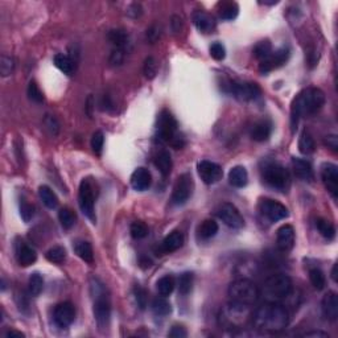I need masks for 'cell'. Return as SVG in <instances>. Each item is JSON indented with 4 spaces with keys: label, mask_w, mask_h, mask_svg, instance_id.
I'll return each instance as SVG.
<instances>
[{
    "label": "cell",
    "mask_w": 338,
    "mask_h": 338,
    "mask_svg": "<svg viewBox=\"0 0 338 338\" xmlns=\"http://www.w3.org/2000/svg\"><path fill=\"white\" fill-rule=\"evenodd\" d=\"M325 104V94L321 89L308 88L299 93L292 102L291 124L292 130L296 129L299 119L305 116L314 115Z\"/></svg>",
    "instance_id": "cell-2"
},
{
    "label": "cell",
    "mask_w": 338,
    "mask_h": 338,
    "mask_svg": "<svg viewBox=\"0 0 338 338\" xmlns=\"http://www.w3.org/2000/svg\"><path fill=\"white\" fill-rule=\"evenodd\" d=\"M7 337H19V338H23V337H25L24 334H23L22 332H16V330H10V332L7 333Z\"/></svg>",
    "instance_id": "cell-58"
},
{
    "label": "cell",
    "mask_w": 338,
    "mask_h": 338,
    "mask_svg": "<svg viewBox=\"0 0 338 338\" xmlns=\"http://www.w3.org/2000/svg\"><path fill=\"white\" fill-rule=\"evenodd\" d=\"M91 293L94 298L93 312H94V317L97 320L98 326L102 329L107 328L110 324V317H111V305H110V300L107 298L104 285L97 279L91 280Z\"/></svg>",
    "instance_id": "cell-5"
},
{
    "label": "cell",
    "mask_w": 338,
    "mask_h": 338,
    "mask_svg": "<svg viewBox=\"0 0 338 338\" xmlns=\"http://www.w3.org/2000/svg\"><path fill=\"white\" fill-rule=\"evenodd\" d=\"M276 244L283 252H288L294 246V229L291 225H283L276 234Z\"/></svg>",
    "instance_id": "cell-18"
},
{
    "label": "cell",
    "mask_w": 338,
    "mask_h": 338,
    "mask_svg": "<svg viewBox=\"0 0 338 338\" xmlns=\"http://www.w3.org/2000/svg\"><path fill=\"white\" fill-rule=\"evenodd\" d=\"M152 310L156 316H168L172 312L171 303L165 298H156L152 303Z\"/></svg>",
    "instance_id": "cell-36"
},
{
    "label": "cell",
    "mask_w": 338,
    "mask_h": 338,
    "mask_svg": "<svg viewBox=\"0 0 338 338\" xmlns=\"http://www.w3.org/2000/svg\"><path fill=\"white\" fill-rule=\"evenodd\" d=\"M230 89H231L234 97L238 98L239 100H243V102L257 99L260 95V88L252 82H241V83L233 82L230 84Z\"/></svg>",
    "instance_id": "cell-15"
},
{
    "label": "cell",
    "mask_w": 338,
    "mask_h": 338,
    "mask_svg": "<svg viewBox=\"0 0 338 338\" xmlns=\"http://www.w3.org/2000/svg\"><path fill=\"white\" fill-rule=\"evenodd\" d=\"M160 35H161V32H160L159 27H157V25H152L147 31V40L150 41L151 44H155L160 38Z\"/></svg>",
    "instance_id": "cell-54"
},
{
    "label": "cell",
    "mask_w": 338,
    "mask_h": 338,
    "mask_svg": "<svg viewBox=\"0 0 338 338\" xmlns=\"http://www.w3.org/2000/svg\"><path fill=\"white\" fill-rule=\"evenodd\" d=\"M28 97L29 99L36 102V103H43V102H44V95H43V93H41V90L38 89L37 83H36L35 81L29 82Z\"/></svg>",
    "instance_id": "cell-46"
},
{
    "label": "cell",
    "mask_w": 338,
    "mask_h": 338,
    "mask_svg": "<svg viewBox=\"0 0 338 338\" xmlns=\"http://www.w3.org/2000/svg\"><path fill=\"white\" fill-rule=\"evenodd\" d=\"M293 285L292 280L288 275L284 273H276V275L269 276L263 284V298L269 303H279L283 299L288 298L292 293Z\"/></svg>",
    "instance_id": "cell-4"
},
{
    "label": "cell",
    "mask_w": 338,
    "mask_h": 338,
    "mask_svg": "<svg viewBox=\"0 0 338 338\" xmlns=\"http://www.w3.org/2000/svg\"><path fill=\"white\" fill-rule=\"evenodd\" d=\"M45 125H47V129L49 130L52 135H57L58 131H60V124H58V122H57L54 116L48 115L47 118H45Z\"/></svg>",
    "instance_id": "cell-53"
},
{
    "label": "cell",
    "mask_w": 338,
    "mask_h": 338,
    "mask_svg": "<svg viewBox=\"0 0 338 338\" xmlns=\"http://www.w3.org/2000/svg\"><path fill=\"white\" fill-rule=\"evenodd\" d=\"M193 23L196 28L202 33H210L216 28V20L210 13L204 12V11H196L193 13Z\"/></svg>",
    "instance_id": "cell-21"
},
{
    "label": "cell",
    "mask_w": 338,
    "mask_h": 338,
    "mask_svg": "<svg viewBox=\"0 0 338 338\" xmlns=\"http://www.w3.org/2000/svg\"><path fill=\"white\" fill-rule=\"evenodd\" d=\"M218 223L214 219H206L198 226V235L202 239H210L218 233Z\"/></svg>",
    "instance_id": "cell-31"
},
{
    "label": "cell",
    "mask_w": 338,
    "mask_h": 338,
    "mask_svg": "<svg viewBox=\"0 0 338 338\" xmlns=\"http://www.w3.org/2000/svg\"><path fill=\"white\" fill-rule=\"evenodd\" d=\"M325 145L328 148H330L333 152H337V150H338L337 135H328V136L325 138Z\"/></svg>",
    "instance_id": "cell-56"
},
{
    "label": "cell",
    "mask_w": 338,
    "mask_h": 338,
    "mask_svg": "<svg viewBox=\"0 0 338 338\" xmlns=\"http://www.w3.org/2000/svg\"><path fill=\"white\" fill-rule=\"evenodd\" d=\"M309 280L317 291L325 288V275L321 269L312 268L309 271Z\"/></svg>",
    "instance_id": "cell-42"
},
{
    "label": "cell",
    "mask_w": 338,
    "mask_h": 338,
    "mask_svg": "<svg viewBox=\"0 0 338 338\" xmlns=\"http://www.w3.org/2000/svg\"><path fill=\"white\" fill-rule=\"evenodd\" d=\"M135 298H136V303H138L139 308L145 309V307H147V292H145V289L136 285L135 287Z\"/></svg>",
    "instance_id": "cell-51"
},
{
    "label": "cell",
    "mask_w": 338,
    "mask_h": 338,
    "mask_svg": "<svg viewBox=\"0 0 338 338\" xmlns=\"http://www.w3.org/2000/svg\"><path fill=\"white\" fill-rule=\"evenodd\" d=\"M182 244H184V235L180 231H172L169 235H166L161 243V250L166 253L175 252L182 247Z\"/></svg>",
    "instance_id": "cell-25"
},
{
    "label": "cell",
    "mask_w": 338,
    "mask_h": 338,
    "mask_svg": "<svg viewBox=\"0 0 338 338\" xmlns=\"http://www.w3.org/2000/svg\"><path fill=\"white\" fill-rule=\"evenodd\" d=\"M13 68H15L13 58L8 56H2V58H0V73H2V75L3 77L11 75V73L13 72Z\"/></svg>",
    "instance_id": "cell-48"
},
{
    "label": "cell",
    "mask_w": 338,
    "mask_h": 338,
    "mask_svg": "<svg viewBox=\"0 0 338 338\" xmlns=\"http://www.w3.org/2000/svg\"><path fill=\"white\" fill-rule=\"evenodd\" d=\"M54 65L58 68V69L61 70L62 73H65V74L70 75L73 74V72H74V62H73V60L70 58V57L65 56V54H56L54 56Z\"/></svg>",
    "instance_id": "cell-32"
},
{
    "label": "cell",
    "mask_w": 338,
    "mask_h": 338,
    "mask_svg": "<svg viewBox=\"0 0 338 338\" xmlns=\"http://www.w3.org/2000/svg\"><path fill=\"white\" fill-rule=\"evenodd\" d=\"M47 259L49 260L50 263L54 264H61L64 263V260L66 259V250L61 246H56V247L50 248L47 252Z\"/></svg>",
    "instance_id": "cell-40"
},
{
    "label": "cell",
    "mask_w": 338,
    "mask_h": 338,
    "mask_svg": "<svg viewBox=\"0 0 338 338\" xmlns=\"http://www.w3.org/2000/svg\"><path fill=\"white\" fill-rule=\"evenodd\" d=\"M123 60H124V50L114 48L111 56H110V64L113 66H119L123 62Z\"/></svg>",
    "instance_id": "cell-52"
},
{
    "label": "cell",
    "mask_w": 338,
    "mask_h": 338,
    "mask_svg": "<svg viewBox=\"0 0 338 338\" xmlns=\"http://www.w3.org/2000/svg\"><path fill=\"white\" fill-rule=\"evenodd\" d=\"M53 317L54 323L57 324V326H60V328H69L75 319L74 305H73L72 303H69V301L58 304V305L54 308Z\"/></svg>",
    "instance_id": "cell-16"
},
{
    "label": "cell",
    "mask_w": 338,
    "mask_h": 338,
    "mask_svg": "<svg viewBox=\"0 0 338 338\" xmlns=\"http://www.w3.org/2000/svg\"><path fill=\"white\" fill-rule=\"evenodd\" d=\"M321 179L325 188L333 198L338 196V168L332 163H325L321 166Z\"/></svg>",
    "instance_id": "cell-17"
},
{
    "label": "cell",
    "mask_w": 338,
    "mask_h": 338,
    "mask_svg": "<svg viewBox=\"0 0 338 338\" xmlns=\"http://www.w3.org/2000/svg\"><path fill=\"white\" fill-rule=\"evenodd\" d=\"M272 45H271V43H269L268 40L260 41V43H258V44L255 45V48H253V56L257 57L259 61L266 60L267 57L272 53Z\"/></svg>",
    "instance_id": "cell-37"
},
{
    "label": "cell",
    "mask_w": 338,
    "mask_h": 338,
    "mask_svg": "<svg viewBox=\"0 0 338 338\" xmlns=\"http://www.w3.org/2000/svg\"><path fill=\"white\" fill-rule=\"evenodd\" d=\"M38 196L48 209H56L58 206V198H57L56 193L47 185H43L38 188Z\"/></svg>",
    "instance_id": "cell-30"
},
{
    "label": "cell",
    "mask_w": 338,
    "mask_h": 338,
    "mask_svg": "<svg viewBox=\"0 0 338 338\" xmlns=\"http://www.w3.org/2000/svg\"><path fill=\"white\" fill-rule=\"evenodd\" d=\"M289 58V49L288 48H282V49L276 50V52H272V53L269 54L267 57L266 60L260 61L259 65V70L260 73H266L272 72V70L278 69L280 66L284 65Z\"/></svg>",
    "instance_id": "cell-14"
},
{
    "label": "cell",
    "mask_w": 338,
    "mask_h": 338,
    "mask_svg": "<svg viewBox=\"0 0 338 338\" xmlns=\"http://www.w3.org/2000/svg\"><path fill=\"white\" fill-rule=\"evenodd\" d=\"M197 171L201 180L207 185L216 184L222 179L223 176L222 166L218 165L217 163H213V161H209V160L200 161L197 165Z\"/></svg>",
    "instance_id": "cell-13"
},
{
    "label": "cell",
    "mask_w": 338,
    "mask_h": 338,
    "mask_svg": "<svg viewBox=\"0 0 338 338\" xmlns=\"http://www.w3.org/2000/svg\"><path fill=\"white\" fill-rule=\"evenodd\" d=\"M78 204L81 207L82 213L90 219L91 222H97V217H95L94 210V191L91 186V182L88 179H84L81 181L78 192Z\"/></svg>",
    "instance_id": "cell-9"
},
{
    "label": "cell",
    "mask_w": 338,
    "mask_h": 338,
    "mask_svg": "<svg viewBox=\"0 0 338 338\" xmlns=\"http://www.w3.org/2000/svg\"><path fill=\"white\" fill-rule=\"evenodd\" d=\"M151 182H152V177H151V173L147 168L140 166V168L135 169L134 173L131 175V186L135 191H147L151 186Z\"/></svg>",
    "instance_id": "cell-20"
},
{
    "label": "cell",
    "mask_w": 338,
    "mask_h": 338,
    "mask_svg": "<svg viewBox=\"0 0 338 338\" xmlns=\"http://www.w3.org/2000/svg\"><path fill=\"white\" fill-rule=\"evenodd\" d=\"M314 140L308 131H304L299 139V151L303 155H310L314 152Z\"/></svg>",
    "instance_id": "cell-33"
},
{
    "label": "cell",
    "mask_w": 338,
    "mask_h": 338,
    "mask_svg": "<svg viewBox=\"0 0 338 338\" xmlns=\"http://www.w3.org/2000/svg\"><path fill=\"white\" fill-rule=\"evenodd\" d=\"M194 189L193 179L189 173H184L177 179L175 186H173L172 192V204L176 206H182L189 201V198L192 197Z\"/></svg>",
    "instance_id": "cell-8"
},
{
    "label": "cell",
    "mask_w": 338,
    "mask_h": 338,
    "mask_svg": "<svg viewBox=\"0 0 338 338\" xmlns=\"http://www.w3.org/2000/svg\"><path fill=\"white\" fill-rule=\"evenodd\" d=\"M210 56L213 57L216 61L225 60L226 57V49L221 43H214L210 47Z\"/></svg>",
    "instance_id": "cell-49"
},
{
    "label": "cell",
    "mask_w": 338,
    "mask_h": 338,
    "mask_svg": "<svg viewBox=\"0 0 338 338\" xmlns=\"http://www.w3.org/2000/svg\"><path fill=\"white\" fill-rule=\"evenodd\" d=\"M323 314L329 321H335L338 319V298L334 292H328L321 301Z\"/></svg>",
    "instance_id": "cell-19"
},
{
    "label": "cell",
    "mask_w": 338,
    "mask_h": 338,
    "mask_svg": "<svg viewBox=\"0 0 338 338\" xmlns=\"http://www.w3.org/2000/svg\"><path fill=\"white\" fill-rule=\"evenodd\" d=\"M316 227L320 231V234L323 235L324 238L328 239V241H332L335 237V229L333 226L332 222H329L326 219L319 218L316 221Z\"/></svg>",
    "instance_id": "cell-35"
},
{
    "label": "cell",
    "mask_w": 338,
    "mask_h": 338,
    "mask_svg": "<svg viewBox=\"0 0 338 338\" xmlns=\"http://www.w3.org/2000/svg\"><path fill=\"white\" fill-rule=\"evenodd\" d=\"M20 216H22L24 222H29L33 218V216H35V207L32 206L31 204H28V202H23L20 205Z\"/></svg>",
    "instance_id": "cell-50"
},
{
    "label": "cell",
    "mask_w": 338,
    "mask_h": 338,
    "mask_svg": "<svg viewBox=\"0 0 338 338\" xmlns=\"http://www.w3.org/2000/svg\"><path fill=\"white\" fill-rule=\"evenodd\" d=\"M332 279L334 280L335 283H337V264H334L333 266V269H332Z\"/></svg>",
    "instance_id": "cell-59"
},
{
    "label": "cell",
    "mask_w": 338,
    "mask_h": 338,
    "mask_svg": "<svg viewBox=\"0 0 338 338\" xmlns=\"http://www.w3.org/2000/svg\"><path fill=\"white\" fill-rule=\"evenodd\" d=\"M74 251L75 253L83 260V262H86V263L91 264L94 262V251H93V247H91V244L89 243V242L86 241L75 242Z\"/></svg>",
    "instance_id": "cell-29"
},
{
    "label": "cell",
    "mask_w": 338,
    "mask_h": 338,
    "mask_svg": "<svg viewBox=\"0 0 338 338\" xmlns=\"http://www.w3.org/2000/svg\"><path fill=\"white\" fill-rule=\"evenodd\" d=\"M144 74L148 79H154L157 74V62L154 57H148L144 61Z\"/></svg>",
    "instance_id": "cell-47"
},
{
    "label": "cell",
    "mask_w": 338,
    "mask_h": 338,
    "mask_svg": "<svg viewBox=\"0 0 338 338\" xmlns=\"http://www.w3.org/2000/svg\"><path fill=\"white\" fill-rule=\"evenodd\" d=\"M130 231H131L132 238L143 239L148 235V227L144 222H141V221H135V222L131 225V227H130Z\"/></svg>",
    "instance_id": "cell-44"
},
{
    "label": "cell",
    "mask_w": 338,
    "mask_h": 338,
    "mask_svg": "<svg viewBox=\"0 0 338 338\" xmlns=\"http://www.w3.org/2000/svg\"><path fill=\"white\" fill-rule=\"evenodd\" d=\"M229 181L235 188H243L248 182V173L244 166L237 165L230 171Z\"/></svg>",
    "instance_id": "cell-26"
},
{
    "label": "cell",
    "mask_w": 338,
    "mask_h": 338,
    "mask_svg": "<svg viewBox=\"0 0 338 338\" xmlns=\"http://www.w3.org/2000/svg\"><path fill=\"white\" fill-rule=\"evenodd\" d=\"M259 210L260 213L266 218H268L271 222H278V221L285 219L289 216L288 209L284 205L275 200H271V198H264L260 201Z\"/></svg>",
    "instance_id": "cell-12"
},
{
    "label": "cell",
    "mask_w": 338,
    "mask_h": 338,
    "mask_svg": "<svg viewBox=\"0 0 338 338\" xmlns=\"http://www.w3.org/2000/svg\"><path fill=\"white\" fill-rule=\"evenodd\" d=\"M155 165L159 169V172L166 177L172 171V157L168 151H160L159 154L155 156Z\"/></svg>",
    "instance_id": "cell-27"
},
{
    "label": "cell",
    "mask_w": 338,
    "mask_h": 338,
    "mask_svg": "<svg viewBox=\"0 0 338 338\" xmlns=\"http://www.w3.org/2000/svg\"><path fill=\"white\" fill-rule=\"evenodd\" d=\"M176 135H177V122L172 114L163 110L157 119V139L169 144Z\"/></svg>",
    "instance_id": "cell-10"
},
{
    "label": "cell",
    "mask_w": 338,
    "mask_h": 338,
    "mask_svg": "<svg viewBox=\"0 0 338 338\" xmlns=\"http://www.w3.org/2000/svg\"><path fill=\"white\" fill-rule=\"evenodd\" d=\"M263 180L273 189L285 192L291 184L288 169L278 163H269L263 168Z\"/></svg>",
    "instance_id": "cell-7"
},
{
    "label": "cell",
    "mask_w": 338,
    "mask_h": 338,
    "mask_svg": "<svg viewBox=\"0 0 338 338\" xmlns=\"http://www.w3.org/2000/svg\"><path fill=\"white\" fill-rule=\"evenodd\" d=\"M58 219H60L64 229H72L73 226H74L77 217H75L74 212L70 210L69 207H64V209L60 210V213H58Z\"/></svg>",
    "instance_id": "cell-39"
},
{
    "label": "cell",
    "mask_w": 338,
    "mask_h": 338,
    "mask_svg": "<svg viewBox=\"0 0 338 338\" xmlns=\"http://www.w3.org/2000/svg\"><path fill=\"white\" fill-rule=\"evenodd\" d=\"M272 132V124L269 120H259L251 127L250 136L255 141H266L271 136Z\"/></svg>",
    "instance_id": "cell-23"
},
{
    "label": "cell",
    "mask_w": 338,
    "mask_h": 338,
    "mask_svg": "<svg viewBox=\"0 0 338 338\" xmlns=\"http://www.w3.org/2000/svg\"><path fill=\"white\" fill-rule=\"evenodd\" d=\"M239 13V7L237 3H227L223 4L221 8V19L223 20H234Z\"/></svg>",
    "instance_id": "cell-43"
},
{
    "label": "cell",
    "mask_w": 338,
    "mask_h": 338,
    "mask_svg": "<svg viewBox=\"0 0 338 338\" xmlns=\"http://www.w3.org/2000/svg\"><path fill=\"white\" fill-rule=\"evenodd\" d=\"M252 313L253 312L251 310L250 305L230 301L229 304L223 305L219 310L218 323L222 328L229 329V330L242 329L251 323Z\"/></svg>",
    "instance_id": "cell-3"
},
{
    "label": "cell",
    "mask_w": 338,
    "mask_h": 338,
    "mask_svg": "<svg viewBox=\"0 0 338 338\" xmlns=\"http://www.w3.org/2000/svg\"><path fill=\"white\" fill-rule=\"evenodd\" d=\"M28 289L29 293H31L32 296H35V298L43 292V289H44V279H43V276H41L40 273H33V275L29 278Z\"/></svg>",
    "instance_id": "cell-38"
},
{
    "label": "cell",
    "mask_w": 338,
    "mask_h": 338,
    "mask_svg": "<svg viewBox=\"0 0 338 338\" xmlns=\"http://www.w3.org/2000/svg\"><path fill=\"white\" fill-rule=\"evenodd\" d=\"M251 323L253 328L262 332H282L289 323L288 310L282 304L267 301L253 312Z\"/></svg>",
    "instance_id": "cell-1"
},
{
    "label": "cell",
    "mask_w": 338,
    "mask_h": 338,
    "mask_svg": "<svg viewBox=\"0 0 338 338\" xmlns=\"http://www.w3.org/2000/svg\"><path fill=\"white\" fill-rule=\"evenodd\" d=\"M177 285H179V292L181 294H188L192 291L193 287V273L192 272H184L180 275L179 280H177Z\"/></svg>",
    "instance_id": "cell-41"
},
{
    "label": "cell",
    "mask_w": 338,
    "mask_h": 338,
    "mask_svg": "<svg viewBox=\"0 0 338 338\" xmlns=\"http://www.w3.org/2000/svg\"><path fill=\"white\" fill-rule=\"evenodd\" d=\"M292 166H293L294 175L298 176L300 180H303V181H312L313 180V168H312L308 160L294 157L292 160Z\"/></svg>",
    "instance_id": "cell-22"
},
{
    "label": "cell",
    "mask_w": 338,
    "mask_h": 338,
    "mask_svg": "<svg viewBox=\"0 0 338 338\" xmlns=\"http://www.w3.org/2000/svg\"><path fill=\"white\" fill-rule=\"evenodd\" d=\"M217 216L219 219H222V222L226 226H229L230 229L239 230L244 226V219L239 210L230 202H225L217 210Z\"/></svg>",
    "instance_id": "cell-11"
},
{
    "label": "cell",
    "mask_w": 338,
    "mask_h": 338,
    "mask_svg": "<svg viewBox=\"0 0 338 338\" xmlns=\"http://www.w3.org/2000/svg\"><path fill=\"white\" fill-rule=\"evenodd\" d=\"M304 337H317V338H329L328 333L320 332V330H313V332H308L304 334Z\"/></svg>",
    "instance_id": "cell-57"
},
{
    "label": "cell",
    "mask_w": 338,
    "mask_h": 338,
    "mask_svg": "<svg viewBox=\"0 0 338 338\" xmlns=\"http://www.w3.org/2000/svg\"><path fill=\"white\" fill-rule=\"evenodd\" d=\"M103 144H104L103 132L102 131L94 132L93 138H91V148H93V152L99 156V155L102 154V150H103Z\"/></svg>",
    "instance_id": "cell-45"
},
{
    "label": "cell",
    "mask_w": 338,
    "mask_h": 338,
    "mask_svg": "<svg viewBox=\"0 0 338 338\" xmlns=\"http://www.w3.org/2000/svg\"><path fill=\"white\" fill-rule=\"evenodd\" d=\"M168 335L169 337H175V338H184L188 335V333H186L185 328H182V326L175 325L172 329H171V332L168 333Z\"/></svg>",
    "instance_id": "cell-55"
},
{
    "label": "cell",
    "mask_w": 338,
    "mask_h": 338,
    "mask_svg": "<svg viewBox=\"0 0 338 338\" xmlns=\"http://www.w3.org/2000/svg\"><path fill=\"white\" fill-rule=\"evenodd\" d=\"M16 258L22 267H29L37 260V253L35 248H32L28 244L22 243L16 251Z\"/></svg>",
    "instance_id": "cell-24"
},
{
    "label": "cell",
    "mask_w": 338,
    "mask_h": 338,
    "mask_svg": "<svg viewBox=\"0 0 338 338\" xmlns=\"http://www.w3.org/2000/svg\"><path fill=\"white\" fill-rule=\"evenodd\" d=\"M176 287V280L173 276H163L161 279H159V282H157V291L161 296L166 298L169 294L172 293L173 289Z\"/></svg>",
    "instance_id": "cell-34"
},
{
    "label": "cell",
    "mask_w": 338,
    "mask_h": 338,
    "mask_svg": "<svg viewBox=\"0 0 338 338\" xmlns=\"http://www.w3.org/2000/svg\"><path fill=\"white\" fill-rule=\"evenodd\" d=\"M109 37L110 43L116 48V49H122L124 50L129 45V33L124 31V29H111L109 32Z\"/></svg>",
    "instance_id": "cell-28"
},
{
    "label": "cell",
    "mask_w": 338,
    "mask_h": 338,
    "mask_svg": "<svg viewBox=\"0 0 338 338\" xmlns=\"http://www.w3.org/2000/svg\"><path fill=\"white\" fill-rule=\"evenodd\" d=\"M229 298L234 303L244 304V305H253L260 296V291L257 284L248 279H238L230 284Z\"/></svg>",
    "instance_id": "cell-6"
}]
</instances>
